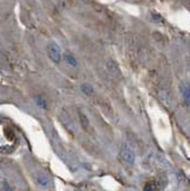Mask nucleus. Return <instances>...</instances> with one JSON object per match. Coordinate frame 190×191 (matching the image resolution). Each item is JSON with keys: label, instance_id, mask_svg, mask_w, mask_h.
Listing matches in <instances>:
<instances>
[{"label": "nucleus", "instance_id": "9", "mask_svg": "<svg viewBox=\"0 0 190 191\" xmlns=\"http://www.w3.org/2000/svg\"><path fill=\"white\" fill-rule=\"evenodd\" d=\"M35 102H37V104L40 108H42V109H46V101L42 99L41 96H38V97H35Z\"/></svg>", "mask_w": 190, "mask_h": 191}, {"label": "nucleus", "instance_id": "7", "mask_svg": "<svg viewBox=\"0 0 190 191\" xmlns=\"http://www.w3.org/2000/svg\"><path fill=\"white\" fill-rule=\"evenodd\" d=\"M143 191H157V183H156V182H154V180L148 182L147 184L144 185Z\"/></svg>", "mask_w": 190, "mask_h": 191}, {"label": "nucleus", "instance_id": "6", "mask_svg": "<svg viewBox=\"0 0 190 191\" xmlns=\"http://www.w3.org/2000/svg\"><path fill=\"white\" fill-rule=\"evenodd\" d=\"M80 89H81V91L84 93V94H86V95H93L94 94V89H93V87L89 85V83H82V85L80 86Z\"/></svg>", "mask_w": 190, "mask_h": 191}, {"label": "nucleus", "instance_id": "1", "mask_svg": "<svg viewBox=\"0 0 190 191\" xmlns=\"http://www.w3.org/2000/svg\"><path fill=\"white\" fill-rule=\"evenodd\" d=\"M47 54L48 58L52 60L54 64H60L61 59L63 58V54L61 52V48L55 41H51L47 45Z\"/></svg>", "mask_w": 190, "mask_h": 191}, {"label": "nucleus", "instance_id": "2", "mask_svg": "<svg viewBox=\"0 0 190 191\" xmlns=\"http://www.w3.org/2000/svg\"><path fill=\"white\" fill-rule=\"evenodd\" d=\"M120 156H121L122 161L127 164L132 165L135 162V154L128 144H122L121 150H120Z\"/></svg>", "mask_w": 190, "mask_h": 191}, {"label": "nucleus", "instance_id": "10", "mask_svg": "<svg viewBox=\"0 0 190 191\" xmlns=\"http://www.w3.org/2000/svg\"><path fill=\"white\" fill-rule=\"evenodd\" d=\"M2 190H4V191H13V190H12V188H11V186L8 185L7 183H5V182L2 183Z\"/></svg>", "mask_w": 190, "mask_h": 191}, {"label": "nucleus", "instance_id": "5", "mask_svg": "<svg viewBox=\"0 0 190 191\" xmlns=\"http://www.w3.org/2000/svg\"><path fill=\"white\" fill-rule=\"evenodd\" d=\"M79 117H80V122H81V126H82V128H84V130H89V121H88V118H87V116L84 115L82 112L79 113Z\"/></svg>", "mask_w": 190, "mask_h": 191}, {"label": "nucleus", "instance_id": "8", "mask_svg": "<svg viewBox=\"0 0 190 191\" xmlns=\"http://www.w3.org/2000/svg\"><path fill=\"white\" fill-rule=\"evenodd\" d=\"M38 182H39V184L43 188H46L48 185V183H49V180H48L47 176L46 175H40L39 176V178H38Z\"/></svg>", "mask_w": 190, "mask_h": 191}, {"label": "nucleus", "instance_id": "3", "mask_svg": "<svg viewBox=\"0 0 190 191\" xmlns=\"http://www.w3.org/2000/svg\"><path fill=\"white\" fill-rule=\"evenodd\" d=\"M179 90H181V94L183 97V102H184L185 106H190V85L189 82L187 81H182L179 83Z\"/></svg>", "mask_w": 190, "mask_h": 191}, {"label": "nucleus", "instance_id": "4", "mask_svg": "<svg viewBox=\"0 0 190 191\" xmlns=\"http://www.w3.org/2000/svg\"><path fill=\"white\" fill-rule=\"evenodd\" d=\"M63 60H65L69 66L74 67V68L79 67V61H78V59L75 58L70 52H65V53H63Z\"/></svg>", "mask_w": 190, "mask_h": 191}]
</instances>
